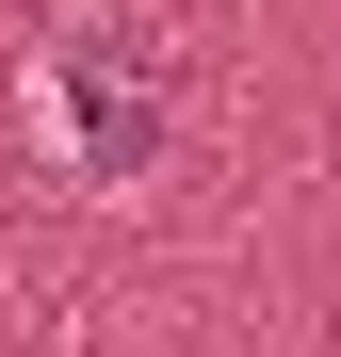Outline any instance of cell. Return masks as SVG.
Instances as JSON below:
<instances>
[{
    "label": "cell",
    "mask_w": 341,
    "mask_h": 357,
    "mask_svg": "<svg viewBox=\"0 0 341 357\" xmlns=\"http://www.w3.org/2000/svg\"><path fill=\"white\" fill-rule=\"evenodd\" d=\"M49 98H66V146H82V178H146V146H162V98L114 66L98 33H66V49H49Z\"/></svg>",
    "instance_id": "obj_1"
}]
</instances>
